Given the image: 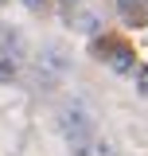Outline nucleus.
Masks as SVG:
<instances>
[{
	"instance_id": "7ed1b4c3",
	"label": "nucleus",
	"mask_w": 148,
	"mask_h": 156,
	"mask_svg": "<svg viewBox=\"0 0 148 156\" xmlns=\"http://www.w3.org/2000/svg\"><path fill=\"white\" fill-rule=\"evenodd\" d=\"M0 55H12V58L27 55V43H23V35H19L16 27H4L0 23Z\"/></svg>"
},
{
	"instance_id": "f03ea898",
	"label": "nucleus",
	"mask_w": 148,
	"mask_h": 156,
	"mask_svg": "<svg viewBox=\"0 0 148 156\" xmlns=\"http://www.w3.org/2000/svg\"><path fill=\"white\" fill-rule=\"evenodd\" d=\"M39 74H51V78H62L66 70H70V58H66V51L62 47H43L39 51Z\"/></svg>"
},
{
	"instance_id": "f257e3e1",
	"label": "nucleus",
	"mask_w": 148,
	"mask_h": 156,
	"mask_svg": "<svg viewBox=\"0 0 148 156\" xmlns=\"http://www.w3.org/2000/svg\"><path fill=\"white\" fill-rule=\"evenodd\" d=\"M55 121H58V133L66 136V140H74V144H82V140L93 136V117H90V109L78 105V101H66Z\"/></svg>"
},
{
	"instance_id": "9d476101",
	"label": "nucleus",
	"mask_w": 148,
	"mask_h": 156,
	"mask_svg": "<svg viewBox=\"0 0 148 156\" xmlns=\"http://www.w3.org/2000/svg\"><path fill=\"white\" fill-rule=\"evenodd\" d=\"M23 4H27L31 12H43V4H47V0H23Z\"/></svg>"
},
{
	"instance_id": "1a4fd4ad",
	"label": "nucleus",
	"mask_w": 148,
	"mask_h": 156,
	"mask_svg": "<svg viewBox=\"0 0 148 156\" xmlns=\"http://www.w3.org/2000/svg\"><path fill=\"white\" fill-rule=\"evenodd\" d=\"M136 86H140V94H148V66L136 70Z\"/></svg>"
},
{
	"instance_id": "423d86ee",
	"label": "nucleus",
	"mask_w": 148,
	"mask_h": 156,
	"mask_svg": "<svg viewBox=\"0 0 148 156\" xmlns=\"http://www.w3.org/2000/svg\"><path fill=\"white\" fill-rule=\"evenodd\" d=\"M16 70H19V58L0 55V78H4V82H8V78H16Z\"/></svg>"
},
{
	"instance_id": "20e7f679",
	"label": "nucleus",
	"mask_w": 148,
	"mask_h": 156,
	"mask_svg": "<svg viewBox=\"0 0 148 156\" xmlns=\"http://www.w3.org/2000/svg\"><path fill=\"white\" fill-rule=\"evenodd\" d=\"M74 148H78V156H117V148H113L105 136H90V140H82Z\"/></svg>"
},
{
	"instance_id": "6e6552de",
	"label": "nucleus",
	"mask_w": 148,
	"mask_h": 156,
	"mask_svg": "<svg viewBox=\"0 0 148 156\" xmlns=\"http://www.w3.org/2000/svg\"><path fill=\"white\" fill-rule=\"evenodd\" d=\"M74 23H78L82 31H97V20H93V16H78V20H74Z\"/></svg>"
},
{
	"instance_id": "39448f33",
	"label": "nucleus",
	"mask_w": 148,
	"mask_h": 156,
	"mask_svg": "<svg viewBox=\"0 0 148 156\" xmlns=\"http://www.w3.org/2000/svg\"><path fill=\"white\" fill-rule=\"evenodd\" d=\"M109 66H113V70H129V66H132V55H129V47H113V55H109Z\"/></svg>"
},
{
	"instance_id": "0eeeda50",
	"label": "nucleus",
	"mask_w": 148,
	"mask_h": 156,
	"mask_svg": "<svg viewBox=\"0 0 148 156\" xmlns=\"http://www.w3.org/2000/svg\"><path fill=\"white\" fill-rule=\"evenodd\" d=\"M117 4H121V12L129 20H140V12H144V0H117Z\"/></svg>"
},
{
	"instance_id": "9b49d317",
	"label": "nucleus",
	"mask_w": 148,
	"mask_h": 156,
	"mask_svg": "<svg viewBox=\"0 0 148 156\" xmlns=\"http://www.w3.org/2000/svg\"><path fill=\"white\" fill-rule=\"evenodd\" d=\"M0 4H8V0H0Z\"/></svg>"
}]
</instances>
